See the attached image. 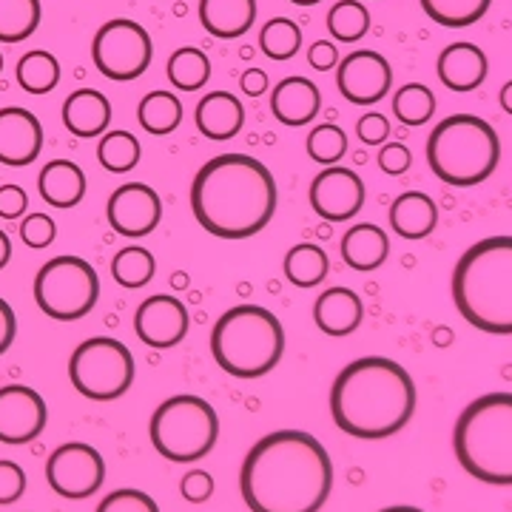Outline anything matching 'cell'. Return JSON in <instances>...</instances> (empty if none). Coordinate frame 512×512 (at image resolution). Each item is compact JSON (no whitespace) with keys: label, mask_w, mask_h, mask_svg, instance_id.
I'll list each match as a JSON object with an SVG mask.
<instances>
[{"label":"cell","mask_w":512,"mask_h":512,"mask_svg":"<svg viewBox=\"0 0 512 512\" xmlns=\"http://www.w3.org/2000/svg\"><path fill=\"white\" fill-rule=\"evenodd\" d=\"M333 490V461L305 430H276L248 450L239 493L251 512H319Z\"/></svg>","instance_id":"obj_1"},{"label":"cell","mask_w":512,"mask_h":512,"mask_svg":"<svg viewBox=\"0 0 512 512\" xmlns=\"http://www.w3.org/2000/svg\"><path fill=\"white\" fill-rule=\"evenodd\" d=\"M279 191L271 168L251 154H220L191 183V211L202 231L220 239H248L274 220Z\"/></svg>","instance_id":"obj_2"},{"label":"cell","mask_w":512,"mask_h":512,"mask_svg":"<svg viewBox=\"0 0 512 512\" xmlns=\"http://www.w3.org/2000/svg\"><path fill=\"white\" fill-rule=\"evenodd\" d=\"M419 404L416 382L387 356H362L339 370L330 387V416L353 439L379 441L396 436Z\"/></svg>","instance_id":"obj_3"},{"label":"cell","mask_w":512,"mask_h":512,"mask_svg":"<svg viewBox=\"0 0 512 512\" xmlns=\"http://www.w3.org/2000/svg\"><path fill=\"white\" fill-rule=\"evenodd\" d=\"M453 302L467 325L493 336H512V237L470 245L453 268Z\"/></svg>","instance_id":"obj_4"},{"label":"cell","mask_w":512,"mask_h":512,"mask_svg":"<svg viewBox=\"0 0 512 512\" xmlns=\"http://www.w3.org/2000/svg\"><path fill=\"white\" fill-rule=\"evenodd\" d=\"M453 450L467 476L512 487V393H487L467 404L453 430Z\"/></svg>","instance_id":"obj_5"},{"label":"cell","mask_w":512,"mask_h":512,"mask_svg":"<svg viewBox=\"0 0 512 512\" xmlns=\"http://www.w3.org/2000/svg\"><path fill=\"white\" fill-rule=\"evenodd\" d=\"M211 356L228 376H268L285 356V328L262 305H237L214 322Z\"/></svg>","instance_id":"obj_6"},{"label":"cell","mask_w":512,"mask_h":512,"mask_svg":"<svg viewBox=\"0 0 512 512\" xmlns=\"http://www.w3.org/2000/svg\"><path fill=\"white\" fill-rule=\"evenodd\" d=\"M501 160V140L476 114H453L427 137V165L444 185L476 188L493 177Z\"/></svg>","instance_id":"obj_7"},{"label":"cell","mask_w":512,"mask_h":512,"mask_svg":"<svg viewBox=\"0 0 512 512\" xmlns=\"http://www.w3.org/2000/svg\"><path fill=\"white\" fill-rule=\"evenodd\" d=\"M154 450L174 464H194L208 456L220 439V419L211 402L180 393L165 399L148 424Z\"/></svg>","instance_id":"obj_8"},{"label":"cell","mask_w":512,"mask_h":512,"mask_svg":"<svg viewBox=\"0 0 512 512\" xmlns=\"http://www.w3.org/2000/svg\"><path fill=\"white\" fill-rule=\"evenodd\" d=\"M35 302L55 322H77L100 302V279L92 262L80 256H55L35 276Z\"/></svg>","instance_id":"obj_9"},{"label":"cell","mask_w":512,"mask_h":512,"mask_svg":"<svg viewBox=\"0 0 512 512\" xmlns=\"http://www.w3.org/2000/svg\"><path fill=\"white\" fill-rule=\"evenodd\" d=\"M69 379L80 396L92 402H114L134 382V356L111 336H92L69 356Z\"/></svg>","instance_id":"obj_10"},{"label":"cell","mask_w":512,"mask_h":512,"mask_svg":"<svg viewBox=\"0 0 512 512\" xmlns=\"http://www.w3.org/2000/svg\"><path fill=\"white\" fill-rule=\"evenodd\" d=\"M154 43L148 32L126 18H114L97 29L92 40V60L97 72L109 80H137L151 66Z\"/></svg>","instance_id":"obj_11"},{"label":"cell","mask_w":512,"mask_h":512,"mask_svg":"<svg viewBox=\"0 0 512 512\" xmlns=\"http://www.w3.org/2000/svg\"><path fill=\"white\" fill-rule=\"evenodd\" d=\"M46 481L57 495L83 501L92 498L106 481V461L100 450L83 441L60 444L46 461Z\"/></svg>","instance_id":"obj_12"},{"label":"cell","mask_w":512,"mask_h":512,"mask_svg":"<svg viewBox=\"0 0 512 512\" xmlns=\"http://www.w3.org/2000/svg\"><path fill=\"white\" fill-rule=\"evenodd\" d=\"M365 183L348 165H328L313 177L308 188V202L313 214L325 222L353 220L365 205Z\"/></svg>","instance_id":"obj_13"},{"label":"cell","mask_w":512,"mask_h":512,"mask_svg":"<svg viewBox=\"0 0 512 512\" xmlns=\"http://www.w3.org/2000/svg\"><path fill=\"white\" fill-rule=\"evenodd\" d=\"M336 86L339 94L353 106H373L382 97H387L393 86V69L387 57L373 49L350 52L339 69H336Z\"/></svg>","instance_id":"obj_14"},{"label":"cell","mask_w":512,"mask_h":512,"mask_svg":"<svg viewBox=\"0 0 512 512\" xmlns=\"http://www.w3.org/2000/svg\"><path fill=\"white\" fill-rule=\"evenodd\" d=\"M191 328V316L188 308L177 296L171 293H154L146 302H140V308L134 313V330L137 339L154 350L177 348L188 336Z\"/></svg>","instance_id":"obj_15"},{"label":"cell","mask_w":512,"mask_h":512,"mask_svg":"<svg viewBox=\"0 0 512 512\" xmlns=\"http://www.w3.org/2000/svg\"><path fill=\"white\" fill-rule=\"evenodd\" d=\"M106 217H109L114 234H120V237H148L163 220V200L151 185L126 183L109 197Z\"/></svg>","instance_id":"obj_16"},{"label":"cell","mask_w":512,"mask_h":512,"mask_svg":"<svg viewBox=\"0 0 512 512\" xmlns=\"http://www.w3.org/2000/svg\"><path fill=\"white\" fill-rule=\"evenodd\" d=\"M49 421V410L35 387L9 384L0 387V441L3 444H29L35 441Z\"/></svg>","instance_id":"obj_17"},{"label":"cell","mask_w":512,"mask_h":512,"mask_svg":"<svg viewBox=\"0 0 512 512\" xmlns=\"http://www.w3.org/2000/svg\"><path fill=\"white\" fill-rule=\"evenodd\" d=\"M43 151V126L35 114L20 106L0 109V165L23 168Z\"/></svg>","instance_id":"obj_18"},{"label":"cell","mask_w":512,"mask_h":512,"mask_svg":"<svg viewBox=\"0 0 512 512\" xmlns=\"http://www.w3.org/2000/svg\"><path fill=\"white\" fill-rule=\"evenodd\" d=\"M319 109H322V92L316 89L313 80L302 74L285 77L271 92V111L282 126H308L316 120Z\"/></svg>","instance_id":"obj_19"},{"label":"cell","mask_w":512,"mask_h":512,"mask_svg":"<svg viewBox=\"0 0 512 512\" xmlns=\"http://www.w3.org/2000/svg\"><path fill=\"white\" fill-rule=\"evenodd\" d=\"M439 80L450 92L467 94L476 92L487 80L490 60L478 49L476 43H450L439 55Z\"/></svg>","instance_id":"obj_20"},{"label":"cell","mask_w":512,"mask_h":512,"mask_svg":"<svg viewBox=\"0 0 512 512\" xmlns=\"http://www.w3.org/2000/svg\"><path fill=\"white\" fill-rule=\"evenodd\" d=\"M362 319H365L362 296L345 285L322 291L319 299L313 302V322L328 336H350L362 325Z\"/></svg>","instance_id":"obj_21"},{"label":"cell","mask_w":512,"mask_h":512,"mask_svg":"<svg viewBox=\"0 0 512 512\" xmlns=\"http://www.w3.org/2000/svg\"><path fill=\"white\" fill-rule=\"evenodd\" d=\"M194 123L200 128L202 137H208L214 143H225V140H234L245 126V109H242L237 94L208 92L197 103Z\"/></svg>","instance_id":"obj_22"},{"label":"cell","mask_w":512,"mask_h":512,"mask_svg":"<svg viewBox=\"0 0 512 512\" xmlns=\"http://www.w3.org/2000/svg\"><path fill=\"white\" fill-rule=\"evenodd\" d=\"M387 220L402 239H427L439 225V205L424 191H404L390 205Z\"/></svg>","instance_id":"obj_23"},{"label":"cell","mask_w":512,"mask_h":512,"mask_svg":"<svg viewBox=\"0 0 512 512\" xmlns=\"http://www.w3.org/2000/svg\"><path fill=\"white\" fill-rule=\"evenodd\" d=\"M111 123V103L106 94L97 89H77L63 103V126L72 131L74 137L92 140L103 137Z\"/></svg>","instance_id":"obj_24"},{"label":"cell","mask_w":512,"mask_h":512,"mask_svg":"<svg viewBox=\"0 0 512 512\" xmlns=\"http://www.w3.org/2000/svg\"><path fill=\"white\" fill-rule=\"evenodd\" d=\"M37 191L52 208H74L86 197V174L83 168L72 160H52L43 165L37 177Z\"/></svg>","instance_id":"obj_25"},{"label":"cell","mask_w":512,"mask_h":512,"mask_svg":"<svg viewBox=\"0 0 512 512\" xmlns=\"http://www.w3.org/2000/svg\"><path fill=\"white\" fill-rule=\"evenodd\" d=\"M390 256V239L379 225L373 222H359L345 231L342 237V259L345 265L359 271V274H370L376 268H382Z\"/></svg>","instance_id":"obj_26"},{"label":"cell","mask_w":512,"mask_h":512,"mask_svg":"<svg viewBox=\"0 0 512 512\" xmlns=\"http://www.w3.org/2000/svg\"><path fill=\"white\" fill-rule=\"evenodd\" d=\"M200 23L220 40L242 37L256 23V0H200Z\"/></svg>","instance_id":"obj_27"},{"label":"cell","mask_w":512,"mask_h":512,"mask_svg":"<svg viewBox=\"0 0 512 512\" xmlns=\"http://www.w3.org/2000/svg\"><path fill=\"white\" fill-rule=\"evenodd\" d=\"M282 268H285V279L296 288H316V285H322L328 279L330 259L319 245L299 242L285 254Z\"/></svg>","instance_id":"obj_28"},{"label":"cell","mask_w":512,"mask_h":512,"mask_svg":"<svg viewBox=\"0 0 512 512\" xmlns=\"http://www.w3.org/2000/svg\"><path fill=\"white\" fill-rule=\"evenodd\" d=\"M137 120L154 137H165L183 123V103L171 92H151L137 106Z\"/></svg>","instance_id":"obj_29"},{"label":"cell","mask_w":512,"mask_h":512,"mask_svg":"<svg viewBox=\"0 0 512 512\" xmlns=\"http://www.w3.org/2000/svg\"><path fill=\"white\" fill-rule=\"evenodd\" d=\"M168 80L171 86H177L180 92H197L208 80H211V60L205 52L194 46H183L174 55L168 57Z\"/></svg>","instance_id":"obj_30"},{"label":"cell","mask_w":512,"mask_h":512,"mask_svg":"<svg viewBox=\"0 0 512 512\" xmlns=\"http://www.w3.org/2000/svg\"><path fill=\"white\" fill-rule=\"evenodd\" d=\"M493 0H421L424 15L444 29H467L490 12Z\"/></svg>","instance_id":"obj_31"},{"label":"cell","mask_w":512,"mask_h":512,"mask_svg":"<svg viewBox=\"0 0 512 512\" xmlns=\"http://www.w3.org/2000/svg\"><path fill=\"white\" fill-rule=\"evenodd\" d=\"M20 89L29 94H49L60 83V63L52 52H26L15 69Z\"/></svg>","instance_id":"obj_32"},{"label":"cell","mask_w":512,"mask_h":512,"mask_svg":"<svg viewBox=\"0 0 512 512\" xmlns=\"http://www.w3.org/2000/svg\"><path fill=\"white\" fill-rule=\"evenodd\" d=\"M154 271H157V259L148 248H140V245H128L111 259L114 282L123 285V288H131V291L146 288L148 282L154 279Z\"/></svg>","instance_id":"obj_33"},{"label":"cell","mask_w":512,"mask_h":512,"mask_svg":"<svg viewBox=\"0 0 512 512\" xmlns=\"http://www.w3.org/2000/svg\"><path fill=\"white\" fill-rule=\"evenodd\" d=\"M40 26V0H0V43H20Z\"/></svg>","instance_id":"obj_34"},{"label":"cell","mask_w":512,"mask_h":512,"mask_svg":"<svg viewBox=\"0 0 512 512\" xmlns=\"http://www.w3.org/2000/svg\"><path fill=\"white\" fill-rule=\"evenodd\" d=\"M140 157H143V148L137 143V137L128 131H106L97 143V160L111 174H126L131 168H137Z\"/></svg>","instance_id":"obj_35"},{"label":"cell","mask_w":512,"mask_h":512,"mask_svg":"<svg viewBox=\"0 0 512 512\" xmlns=\"http://www.w3.org/2000/svg\"><path fill=\"white\" fill-rule=\"evenodd\" d=\"M393 114L404 126H424L436 114V94L424 83H407L393 94Z\"/></svg>","instance_id":"obj_36"},{"label":"cell","mask_w":512,"mask_h":512,"mask_svg":"<svg viewBox=\"0 0 512 512\" xmlns=\"http://www.w3.org/2000/svg\"><path fill=\"white\" fill-rule=\"evenodd\" d=\"M367 29H370V12H367L365 3L339 0L336 6H330L328 32L339 43H356L367 35Z\"/></svg>","instance_id":"obj_37"},{"label":"cell","mask_w":512,"mask_h":512,"mask_svg":"<svg viewBox=\"0 0 512 512\" xmlns=\"http://www.w3.org/2000/svg\"><path fill=\"white\" fill-rule=\"evenodd\" d=\"M259 49L271 60H291L302 49V29L288 18H271L259 32Z\"/></svg>","instance_id":"obj_38"},{"label":"cell","mask_w":512,"mask_h":512,"mask_svg":"<svg viewBox=\"0 0 512 512\" xmlns=\"http://www.w3.org/2000/svg\"><path fill=\"white\" fill-rule=\"evenodd\" d=\"M305 148H308V157L313 163L325 165V168L339 165L342 157L348 154V134H345V128L336 126V123H322L308 134Z\"/></svg>","instance_id":"obj_39"},{"label":"cell","mask_w":512,"mask_h":512,"mask_svg":"<svg viewBox=\"0 0 512 512\" xmlns=\"http://www.w3.org/2000/svg\"><path fill=\"white\" fill-rule=\"evenodd\" d=\"M94 512H160V507L143 490L126 487V490H114V493L106 495Z\"/></svg>","instance_id":"obj_40"},{"label":"cell","mask_w":512,"mask_h":512,"mask_svg":"<svg viewBox=\"0 0 512 512\" xmlns=\"http://www.w3.org/2000/svg\"><path fill=\"white\" fill-rule=\"evenodd\" d=\"M57 237V225L55 220L49 217V214H26L23 222H20V239L29 245V248H35V251H43V248H49Z\"/></svg>","instance_id":"obj_41"},{"label":"cell","mask_w":512,"mask_h":512,"mask_svg":"<svg viewBox=\"0 0 512 512\" xmlns=\"http://www.w3.org/2000/svg\"><path fill=\"white\" fill-rule=\"evenodd\" d=\"M26 493V473L15 461L0 458V507L15 504L20 495Z\"/></svg>","instance_id":"obj_42"},{"label":"cell","mask_w":512,"mask_h":512,"mask_svg":"<svg viewBox=\"0 0 512 512\" xmlns=\"http://www.w3.org/2000/svg\"><path fill=\"white\" fill-rule=\"evenodd\" d=\"M356 137L365 146H384L387 137H390V120L379 111H367L356 123Z\"/></svg>","instance_id":"obj_43"},{"label":"cell","mask_w":512,"mask_h":512,"mask_svg":"<svg viewBox=\"0 0 512 512\" xmlns=\"http://www.w3.org/2000/svg\"><path fill=\"white\" fill-rule=\"evenodd\" d=\"M214 487L217 484H214V476L208 470H191V473H185L183 484H180L183 498L191 504H205L214 495Z\"/></svg>","instance_id":"obj_44"},{"label":"cell","mask_w":512,"mask_h":512,"mask_svg":"<svg viewBox=\"0 0 512 512\" xmlns=\"http://www.w3.org/2000/svg\"><path fill=\"white\" fill-rule=\"evenodd\" d=\"M29 211V194L20 185H0V220H23Z\"/></svg>","instance_id":"obj_45"},{"label":"cell","mask_w":512,"mask_h":512,"mask_svg":"<svg viewBox=\"0 0 512 512\" xmlns=\"http://www.w3.org/2000/svg\"><path fill=\"white\" fill-rule=\"evenodd\" d=\"M410 165H413V154H410V148L404 146V143H384L379 148V168H382L384 174L399 177Z\"/></svg>","instance_id":"obj_46"},{"label":"cell","mask_w":512,"mask_h":512,"mask_svg":"<svg viewBox=\"0 0 512 512\" xmlns=\"http://www.w3.org/2000/svg\"><path fill=\"white\" fill-rule=\"evenodd\" d=\"M308 63L316 72H330V69H339V49L330 43V40H316L311 49H308Z\"/></svg>","instance_id":"obj_47"},{"label":"cell","mask_w":512,"mask_h":512,"mask_svg":"<svg viewBox=\"0 0 512 512\" xmlns=\"http://www.w3.org/2000/svg\"><path fill=\"white\" fill-rule=\"evenodd\" d=\"M15 336H18V316L6 299H0V356L12 348Z\"/></svg>","instance_id":"obj_48"},{"label":"cell","mask_w":512,"mask_h":512,"mask_svg":"<svg viewBox=\"0 0 512 512\" xmlns=\"http://www.w3.org/2000/svg\"><path fill=\"white\" fill-rule=\"evenodd\" d=\"M239 89L248 97H262V94L268 92V74L262 72V69H248L239 77Z\"/></svg>","instance_id":"obj_49"},{"label":"cell","mask_w":512,"mask_h":512,"mask_svg":"<svg viewBox=\"0 0 512 512\" xmlns=\"http://www.w3.org/2000/svg\"><path fill=\"white\" fill-rule=\"evenodd\" d=\"M9 259H12V239L6 231H0V271L9 265Z\"/></svg>","instance_id":"obj_50"},{"label":"cell","mask_w":512,"mask_h":512,"mask_svg":"<svg viewBox=\"0 0 512 512\" xmlns=\"http://www.w3.org/2000/svg\"><path fill=\"white\" fill-rule=\"evenodd\" d=\"M498 100H501V109L507 111L512 117V80L510 83H504V89H501V94H498Z\"/></svg>","instance_id":"obj_51"},{"label":"cell","mask_w":512,"mask_h":512,"mask_svg":"<svg viewBox=\"0 0 512 512\" xmlns=\"http://www.w3.org/2000/svg\"><path fill=\"white\" fill-rule=\"evenodd\" d=\"M379 512H424L419 510V507H407V504H399V507H384V510Z\"/></svg>","instance_id":"obj_52"},{"label":"cell","mask_w":512,"mask_h":512,"mask_svg":"<svg viewBox=\"0 0 512 512\" xmlns=\"http://www.w3.org/2000/svg\"><path fill=\"white\" fill-rule=\"evenodd\" d=\"M293 6H316V3H322V0H291Z\"/></svg>","instance_id":"obj_53"},{"label":"cell","mask_w":512,"mask_h":512,"mask_svg":"<svg viewBox=\"0 0 512 512\" xmlns=\"http://www.w3.org/2000/svg\"><path fill=\"white\" fill-rule=\"evenodd\" d=\"M0 72H3V55H0Z\"/></svg>","instance_id":"obj_54"}]
</instances>
